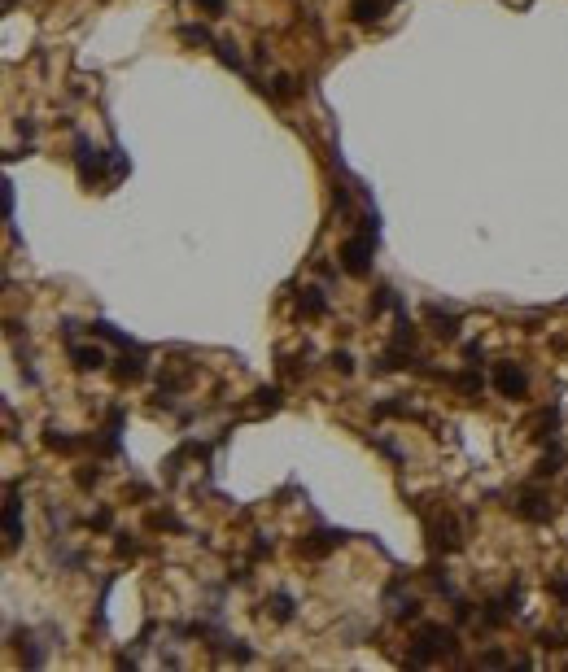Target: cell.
Here are the masks:
<instances>
[{
  "label": "cell",
  "mask_w": 568,
  "mask_h": 672,
  "mask_svg": "<svg viewBox=\"0 0 568 672\" xmlns=\"http://www.w3.org/2000/svg\"><path fill=\"white\" fill-rule=\"evenodd\" d=\"M455 651H459V642H455V629L428 625V629H420L416 646H411V651H407V664H411V668H424V664H433V655H455Z\"/></svg>",
  "instance_id": "6da1fadb"
},
{
  "label": "cell",
  "mask_w": 568,
  "mask_h": 672,
  "mask_svg": "<svg viewBox=\"0 0 568 672\" xmlns=\"http://www.w3.org/2000/svg\"><path fill=\"white\" fill-rule=\"evenodd\" d=\"M372 249H376V231L358 227L354 236L341 245V271L346 275H368L372 271Z\"/></svg>",
  "instance_id": "7a4b0ae2"
},
{
  "label": "cell",
  "mask_w": 568,
  "mask_h": 672,
  "mask_svg": "<svg viewBox=\"0 0 568 672\" xmlns=\"http://www.w3.org/2000/svg\"><path fill=\"white\" fill-rule=\"evenodd\" d=\"M74 166H79L84 184H96V179H106V166H114V149L101 153V149H92L88 136H74Z\"/></svg>",
  "instance_id": "3957f363"
},
{
  "label": "cell",
  "mask_w": 568,
  "mask_h": 672,
  "mask_svg": "<svg viewBox=\"0 0 568 672\" xmlns=\"http://www.w3.org/2000/svg\"><path fill=\"white\" fill-rule=\"evenodd\" d=\"M511 511L521 515V520H529V524L551 520V498H547V489H542V485H525L521 494L511 498Z\"/></svg>",
  "instance_id": "277c9868"
},
{
  "label": "cell",
  "mask_w": 568,
  "mask_h": 672,
  "mask_svg": "<svg viewBox=\"0 0 568 672\" xmlns=\"http://www.w3.org/2000/svg\"><path fill=\"white\" fill-rule=\"evenodd\" d=\"M494 389H499L503 398H521V393L529 389V376L516 367V363H499V367H494Z\"/></svg>",
  "instance_id": "5b68a950"
},
{
  "label": "cell",
  "mask_w": 568,
  "mask_h": 672,
  "mask_svg": "<svg viewBox=\"0 0 568 672\" xmlns=\"http://www.w3.org/2000/svg\"><path fill=\"white\" fill-rule=\"evenodd\" d=\"M149 371V354L140 349V345H123V354H118V367H114V376L118 380H140Z\"/></svg>",
  "instance_id": "8992f818"
},
{
  "label": "cell",
  "mask_w": 568,
  "mask_h": 672,
  "mask_svg": "<svg viewBox=\"0 0 568 672\" xmlns=\"http://www.w3.org/2000/svg\"><path fill=\"white\" fill-rule=\"evenodd\" d=\"M428 541H433L437 550H459L463 546V528L455 520H433L428 524Z\"/></svg>",
  "instance_id": "52a82bcc"
},
{
  "label": "cell",
  "mask_w": 568,
  "mask_h": 672,
  "mask_svg": "<svg viewBox=\"0 0 568 672\" xmlns=\"http://www.w3.org/2000/svg\"><path fill=\"white\" fill-rule=\"evenodd\" d=\"M424 315H428L433 332L442 336V341H455V336H459V315H455V310H442V306H428Z\"/></svg>",
  "instance_id": "ba28073f"
},
{
  "label": "cell",
  "mask_w": 568,
  "mask_h": 672,
  "mask_svg": "<svg viewBox=\"0 0 568 672\" xmlns=\"http://www.w3.org/2000/svg\"><path fill=\"white\" fill-rule=\"evenodd\" d=\"M5 541H9V550L22 541V498L18 494H9V502H5Z\"/></svg>",
  "instance_id": "9c48e42d"
},
{
  "label": "cell",
  "mask_w": 568,
  "mask_h": 672,
  "mask_svg": "<svg viewBox=\"0 0 568 672\" xmlns=\"http://www.w3.org/2000/svg\"><path fill=\"white\" fill-rule=\"evenodd\" d=\"M70 358H74V367H79V371L106 367V349H101V345H70Z\"/></svg>",
  "instance_id": "30bf717a"
},
{
  "label": "cell",
  "mask_w": 568,
  "mask_h": 672,
  "mask_svg": "<svg viewBox=\"0 0 568 672\" xmlns=\"http://www.w3.org/2000/svg\"><path fill=\"white\" fill-rule=\"evenodd\" d=\"M297 310L306 319H319V315H328V293L324 289H302V297H297Z\"/></svg>",
  "instance_id": "8fae6325"
},
{
  "label": "cell",
  "mask_w": 568,
  "mask_h": 672,
  "mask_svg": "<svg viewBox=\"0 0 568 672\" xmlns=\"http://www.w3.org/2000/svg\"><path fill=\"white\" fill-rule=\"evenodd\" d=\"M385 9H390V0H350V13L354 22H380Z\"/></svg>",
  "instance_id": "7c38bea8"
},
{
  "label": "cell",
  "mask_w": 568,
  "mask_h": 672,
  "mask_svg": "<svg viewBox=\"0 0 568 672\" xmlns=\"http://www.w3.org/2000/svg\"><path fill=\"white\" fill-rule=\"evenodd\" d=\"M564 468V446L560 441H551L547 446V454H542V463H538V476H555Z\"/></svg>",
  "instance_id": "4fadbf2b"
},
{
  "label": "cell",
  "mask_w": 568,
  "mask_h": 672,
  "mask_svg": "<svg viewBox=\"0 0 568 672\" xmlns=\"http://www.w3.org/2000/svg\"><path fill=\"white\" fill-rule=\"evenodd\" d=\"M210 48H215V57H219L223 66H232V70H241V66H245V62H241V53H237V44H232V40H215Z\"/></svg>",
  "instance_id": "5bb4252c"
},
{
  "label": "cell",
  "mask_w": 568,
  "mask_h": 672,
  "mask_svg": "<svg viewBox=\"0 0 568 672\" xmlns=\"http://www.w3.org/2000/svg\"><path fill=\"white\" fill-rule=\"evenodd\" d=\"M267 607H271V615L280 620V625H284V620H293V598H289L284 589H276V593H271V598H267Z\"/></svg>",
  "instance_id": "9a60e30c"
},
{
  "label": "cell",
  "mask_w": 568,
  "mask_h": 672,
  "mask_svg": "<svg viewBox=\"0 0 568 672\" xmlns=\"http://www.w3.org/2000/svg\"><path fill=\"white\" fill-rule=\"evenodd\" d=\"M267 92H271V96H280V100H289V96H297V83L289 79V74H276Z\"/></svg>",
  "instance_id": "2e32d148"
},
{
  "label": "cell",
  "mask_w": 568,
  "mask_h": 672,
  "mask_svg": "<svg viewBox=\"0 0 568 672\" xmlns=\"http://www.w3.org/2000/svg\"><path fill=\"white\" fill-rule=\"evenodd\" d=\"M44 441H48V450H74V446H79L74 436H66V432H57V428H48Z\"/></svg>",
  "instance_id": "e0dca14e"
},
{
  "label": "cell",
  "mask_w": 568,
  "mask_h": 672,
  "mask_svg": "<svg viewBox=\"0 0 568 672\" xmlns=\"http://www.w3.org/2000/svg\"><path fill=\"white\" fill-rule=\"evenodd\" d=\"M179 40H188V44H215V35L205 31V27H179Z\"/></svg>",
  "instance_id": "ac0fdd59"
},
{
  "label": "cell",
  "mask_w": 568,
  "mask_h": 672,
  "mask_svg": "<svg viewBox=\"0 0 568 672\" xmlns=\"http://www.w3.org/2000/svg\"><path fill=\"white\" fill-rule=\"evenodd\" d=\"M455 384H459V389H463V393H468V398H472V393H481V384H485V380H481V376H477V367H472L468 376H459Z\"/></svg>",
  "instance_id": "d6986e66"
},
{
  "label": "cell",
  "mask_w": 568,
  "mask_h": 672,
  "mask_svg": "<svg viewBox=\"0 0 568 672\" xmlns=\"http://www.w3.org/2000/svg\"><path fill=\"white\" fill-rule=\"evenodd\" d=\"M332 367H337L341 376H354V358H350L346 349H337V354H332Z\"/></svg>",
  "instance_id": "ffe728a7"
},
{
  "label": "cell",
  "mask_w": 568,
  "mask_h": 672,
  "mask_svg": "<svg viewBox=\"0 0 568 672\" xmlns=\"http://www.w3.org/2000/svg\"><path fill=\"white\" fill-rule=\"evenodd\" d=\"M258 406H263V410H276V406H280V389H258Z\"/></svg>",
  "instance_id": "44dd1931"
},
{
  "label": "cell",
  "mask_w": 568,
  "mask_h": 672,
  "mask_svg": "<svg viewBox=\"0 0 568 672\" xmlns=\"http://www.w3.org/2000/svg\"><path fill=\"white\" fill-rule=\"evenodd\" d=\"M547 589L555 593V598H564V603H568V577H551V581H547Z\"/></svg>",
  "instance_id": "7402d4cb"
},
{
  "label": "cell",
  "mask_w": 568,
  "mask_h": 672,
  "mask_svg": "<svg viewBox=\"0 0 568 672\" xmlns=\"http://www.w3.org/2000/svg\"><path fill=\"white\" fill-rule=\"evenodd\" d=\"M197 5H201L205 13H210V18H219V13L227 9V0H197Z\"/></svg>",
  "instance_id": "603a6c76"
},
{
  "label": "cell",
  "mask_w": 568,
  "mask_h": 672,
  "mask_svg": "<svg viewBox=\"0 0 568 672\" xmlns=\"http://www.w3.org/2000/svg\"><path fill=\"white\" fill-rule=\"evenodd\" d=\"M74 480H79V489H92V485H96V480H101V472H96V468H92V472H79V476H74Z\"/></svg>",
  "instance_id": "cb8c5ba5"
},
{
  "label": "cell",
  "mask_w": 568,
  "mask_h": 672,
  "mask_svg": "<svg viewBox=\"0 0 568 672\" xmlns=\"http://www.w3.org/2000/svg\"><path fill=\"white\" fill-rule=\"evenodd\" d=\"M110 520H114V515H110V511H96V515H92V520H88V524H92V528H110Z\"/></svg>",
  "instance_id": "d4e9b609"
},
{
  "label": "cell",
  "mask_w": 568,
  "mask_h": 672,
  "mask_svg": "<svg viewBox=\"0 0 568 672\" xmlns=\"http://www.w3.org/2000/svg\"><path fill=\"white\" fill-rule=\"evenodd\" d=\"M5 214H13V184L5 179Z\"/></svg>",
  "instance_id": "484cf974"
},
{
  "label": "cell",
  "mask_w": 568,
  "mask_h": 672,
  "mask_svg": "<svg viewBox=\"0 0 568 672\" xmlns=\"http://www.w3.org/2000/svg\"><path fill=\"white\" fill-rule=\"evenodd\" d=\"M564 646H568V642H564Z\"/></svg>",
  "instance_id": "4316f807"
}]
</instances>
